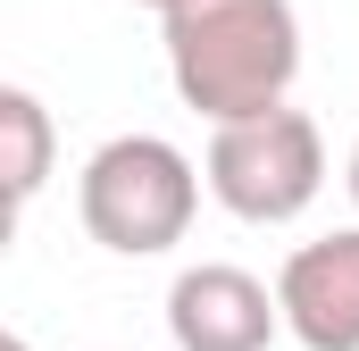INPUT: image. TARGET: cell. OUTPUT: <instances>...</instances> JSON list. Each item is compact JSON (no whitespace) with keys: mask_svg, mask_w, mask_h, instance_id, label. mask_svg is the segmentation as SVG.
<instances>
[{"mask_svg":"<svg viewBox=\"0 0 359 351\" xmlns=\"http://www.w3.org/2000/svg\"><path fill=\"white\" fill-rule=\"evenodd\" d=\"M168 34V76L176 100L201 109L209 126L284 109L301 76V17L292 0H184L159 17Z\"/></svg>","mask_w":359,"mask_h":351,"instance_id":"obj_1","label":"cell"},{"mask_svg":"<svg viewBox=\"0 0 359 351\" xmlns=\"http://www.w3.org/2000/svg\"><path fill=\"white\" fill-rule=\"evenodd\" d=\"M201 184L209 176L184 159L168 134H109L76 176V218L100 251L117 260H159L192 234V209H201Z\"/></svg>","mask_w":359,"mask_h":351,"instance_id":"obj_2","label":"cell"},{"mask_svg":"<svg viewBox=\"0 0 359 351\" xmlns=\"http://www.w3.org/2000/svg\"><path fill=\"white\" fill-rule=\"evenodd\" d=\"M201 176H209V201L226 218H243V226H292L326 192V134H318V117H301L284 100V109L217 126Z\"/></svg>","mask_w":359,"mask_h":351,"instance_id":"obj_3","label":"cell"},{"mask_svg":"<svg viewBox=\"0 0 359 351\" xmlns=\"http://www.w3.org/2000/svg\"><path fill=\"white\" fill-rule=\"evenodd\" d=\"M168 335H176V351H268L284 335V301L251 267L201 260L168 284Z\"/></svg>","mask_w":359,"mask_h":351,"instance_id":"obj_4","label":"cell"},{"mask_svg":"<svg viewBox=\"0 0 359 351\" xmlns=\"http://www.w3.org/2000/svg\"><path fill=\"white\" fill-rule=\"evenodd\" d=\"M276 301L301 351H359V226L301 243L276 276Z\"/></svg>","mask_w":359,"mask_h":351,"instance_id":"obj_5","label":"cell"},{"mask_svg":"<svg viewBox=\"0 0 359 351\" xmlns=\"http://www.w3.org/2000/svg\"><path fill=\"white\" fill-rule=\"evenodd\" d=\"M0 143H8V209H25L34 192H42V176H50V109L34 100L25 84H0Z\"/></svg>","mask_w":359,"mask_h":351,"instance_id":"obj_6","label":"cell"},{"mask_svg":"<svg viewBox=\"0 0 359 351\" xmlns=\"http://www.w3.org/2000/svg\"><path fill=\"white\" fill-rule=\"evenodd\" d=\"M343 184H351V201H359V143H351V168H343Z\"/></svg>","mask_w":359,"mask_h":351,"instance_id":"obj_7","label":"cell"},{"mask_svg":"<svg viewBox=\"0 0 359 351\" xmlns=\"http://www.w3.org/2000/svg\"><path fill=\"white\" fill-rule=\"evenodd\" d=\"M134 8H159V17H168V8H184V0H134Z\"/></svg>","mask_w":359,"mask_h":351,"instance_id":"obj_8","label":"cell"},{"mask_svg":"<svg viewBox=\"0 0 359 351\" xmlns=\"http://www.w3.org/2000/svg\"><path fill=\"white\" fill-rule=\"evenodd\" d=\"M0 351H34V343H25V335H8V343H0Z\"/></svg>","mask_w":359,"mask_h":351,"instance_id":"obj_9","label":"cell"}]
</instances>
